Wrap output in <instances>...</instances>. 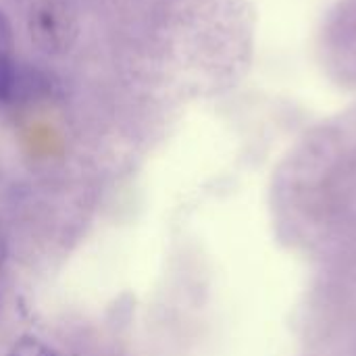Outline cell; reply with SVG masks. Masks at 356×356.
Masks as SVG:
<instances>
[{
    "instance_id": "3",
    "label": "cell",
    "mask_w": 356,
    "mask_h": 356,
    "mask_svg": "<svg viewBox=\"0 0 356 356\" xmlns=\"http://www.w3.org/2000/svg\"><path fill=\"white\" fill-rule=\"evenodd\" d=\"M8 356H58L50 346L40 342L38 338H21L13 348Z\"/></svg>"
},
{
    "instance_id": "2",
    "label": "cell",
    "mask_w": 356,
    "mask_h": 356,
    "mask_svg": "<svg viewBox=\"0 0 356 356\" xmlns=\"http://www.w3.org/2000/svg\"><path fill=\"white\" fill-rule=\"evenodd\" d=\"M19 63L15 58V33L8 17L0 10V106L13 104Z\"/></svg>"
},
{
    "instance_id": "1",
    "label": "cell",
    "mask_w": 356,
    "mask_h": 356,
    "mask_svg": "<svg viewBox=\"0 0 356 356\" xmlns=\"http://www.w3.org/2000/svg\"><path fill=\"white\" fill-rule=\"evenodd\" d=\"M31 42L46 54L58 56L71 50L77 38V17L69 0H33L27 15Z\"/></svg>"
}]
</instances>
